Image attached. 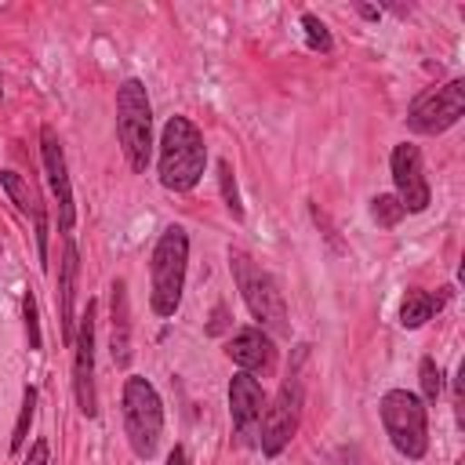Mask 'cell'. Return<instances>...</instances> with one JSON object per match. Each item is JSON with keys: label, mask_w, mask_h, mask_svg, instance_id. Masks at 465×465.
<instances>
[{"label": "cell", "mask_w": 465, "mask_h": 465, "mask_svg": "<svg viewBox=\"0 0 465 465\" xmlns=\"http://www.w3.org/2000/svg\"><path fill=\"white\" fill-rule=\"evenodd\" d=\"M203 163H207V145L196 124L185 116H171L160 134V185L174 193H189L200 182Z\"/></svg>", "instance_id": "obj_1"}, {"label": "cell", "mask_w": 465, "mask_h": 465, "mask_svg": "<svg viewBox=\"0 0 465 465\" xmlns=\"http://www.w3.org/2000/svg\"><path fill=\"white\" fill-rule=\"evenodd\" d=\"M371 214H374V222H378L381 229H392V225H400V218H403L407 211H403V203H400L392 193H378V196L371 200Z\"/></svg>", "instance_id": "obj_18"}, {"label": "cell", "mask_w": 465, "mask_h": 465, "mask_svg": "<svg viewBox=\"0 0 465 465\" xmlns=\"http://www.w3.org/2000/svg\"><path fill=\"white\" fill-rule=\"evenodd\" d=\"M465 113V80H447L443 87H429L407 109V127L414 134H443Z\"/></svg>", "instance_id": "obj_8"}, {"label": "cell", "mask_w": 465, "mask_h": 465, "mask_svg": "<svg viewBox=\"0 0 465 465\" xmlns=\"http://www.w3.org/2000/svg\"><path fill=\"white\" fill-rule=\"evenodd\" d=\"M0 94H4V84H0Z\"/></svg>", "instance_id": "obj_27"}, {"label": "cell", "mask_w": 465, "mask_h": 465, "mask_svg": "<svg viewBox=\"0 0 465 465\" xmlns=\"http://www.w3.org/2000/svg\"><path fill=\"white\" fill-rule=\"evenodd\" d=\"M40 156H44V171H47V182H51V193H54V203H58V229L69 232L73 222H76L73 189H69V171H65L62 142H58V134L51 127H40Z\"/></svg>", "instance_id": "obj_12"}, {"label": "cell", "mask_w": 465, "mask_h": 465, "mask_svg": "<svg viewBox=\"0 0 465 465\" xmlns=\"http://www.w3.org/2000/svg\"><path fill=\"white\" fill-rule=\"evenodd\" d=\"M0 185H4V193L11 196V203L22 214H33V222H36V251H40V262H47V214H44L40 196L33 193V185L18 171H0Z\"/></svg>", "instance_id": "obj_14"}, {"label": "cell", "mask_w": 465, "mask_h": 465, "mask_svg": "<svg viewBox=\"0 0 465 465\" xmlns=\"http://www.w3.org/2000/svg\"><path fill=\"white\" fill-rule=\"evenodd\" d=\"M185 262H189V236L182 225H167L153 247L149 258V280H153V312L156 316H174L182 305V287H185Z\"/></svg>", "instance_id": "obj_3"}, {"label": "cell", "mask_w": 465, "mask_h": 465, "mask_svg": "<svg viewBox=\"0 0 465 465\" xmlns=\"http://www.w3.org/2000/svg\"><path fill=\"white\" fill-rule=\"evenodd\" d=\"M418 378H421V396H425L429 403H436V400H440L443 381H440V367H436V360H432V356H425V360H421Z\"/></svg>", "instance_id": "obj_22"}, {"label": "cell", "mask_w": 465, "mask_h": 465, "mask_svg": "<svg viewBox=\"0 0 465 465\" xmlns=\"http://www.w3.org/2000/svg\"><path fill=\"white\" fill-rule=\"evenodd\" d=\"M218 185H222V200H225L229 214L240 222V218H243V203H240V189H236V178H232L229 160H222V163H218Z\"/></svg>", "instance_id": "obj_20"}, {"label": "cell", "mask_w": 465, "mask_h": 465, "mask_svg": "<svg viewBox=\"0 0 465 465\" xmlns=\"http://www.w3.org/2000/svg\"><path fill=\"white\" fill-rule=\"evenodd\" d=\"M298 418H302V378L298 371H291L272 400V407H265L262 414V429H258V447L265 458H276L298 432Z\"/></svg>", "instance_id": "obj_7"}, {"label": "cell", "mask_w": 465, "mask_h": 465, "mask_svg": "<svg viewBox=\"0 0 465 465\" xmlns=\"http://www.w3.org/2000/svg\"><path fill=\"white\" fill-rule=\"evenodd\" d=\"M341 465H371V458L360 447H341Z\"/></svg>", "instance_id": "obj_25"}, {"label": "cell", "mask_w": 465, "mask_h": 465, "mask_svg": "<svg viewBox=\"0 0 465 465\" xmlns=\"http://www.w3.org/2000/svg\"><path fill=\"white\" fill-rule=\"evenodd\" d=\"M436 309H440V298H436V294H429V291H421V287H411V291L403 294V302H400V323H403L407 331H414V327H421Z\"/></svg>", "instance_id": "obj_17"}, {"label": "cell", "mask_w": 465, "mask_h": 465, "mask_svg": "<svg viewBox=\"0 0 465 465\" xmlns=\"http://www.w3.org/2000/svg\"><path fill=\"white\" fill-rule=\"evenodd\" d=\"M22 309H25V331H29V349H40V320H36V298H33V291H25V298H22Z\"/></svg>", "instance_id": "obj_23"}, {"label": "cell", "mask_w": 465, "mask_h": 465, "mask_svg": "<svg viewBox=\"0 0 465 465\" xmlns=\"http://www.w3.org/2000/svg\"><path fill=\"white\" fill-rule=\"evenodd\" d=\"M302 25H305V40H309V47H312V51H331V47H334V44H331L327 25H323L312 11H305V15H302Z\"/></svg>", "instance_id": "obj_21"}, {"label": "cell", "mask_w": 465, "mask_h": 465, "mask_svg": "<svg viewBox=\"0 0 465 465\" xmlns=\"http://www.w3.org/2000/svg\"><path fill=\"white\" fill-rule=\"evenodd\" d=\"M109 352L116 367L131 363V316H127V283H113V316H109Z\"/></svg>", "instance_id": "obj_16"}, {"label": "cell", "mask_w": 465, "mask_h": 465, "mask_svg": "<svg viewBox=\"0 0 465 465\" xmlns=\"http://www.w3.org/2000/svg\"><path fill=\"white\" fill-rule=\"evenodd\" d=\"M124 432L138 458L156 454L160 432H163V403H160L156 389L138 374H131L124 381Z\"/></svg>", "instance_id": "obj_6"}, {"label": "cell", "mask_w": 465, "mask_h": 465, "mask_svg": "<svg viewBox=\"0 0 465 465\" xmlns=\"http://www.w3.org/2000/svg\"><path fill=\"white\" fill-rule=\"evenodd\" d=\"M392 167V182H396V200L403 203L407 214H418L429 207V182H425V167H421V153L411 142H400L389 156Z\"/></svg>", "instance_id": "obj_10"}, {"label": "cell", "mask_w": 465, "mask_h": 465, "mask_svg": "<svg viewBox=\"0 0 465 465\" xmlns=\"http://www.w3.org/2000/svg\"><path fill=\"white\" fill-rule=\"evenodd\" d=\"M76 272H80V254L73 236L65 232L62 243V265H58V323H62V341L73 345V298H76Z\"/></svg>", "instance_id": "obj_15"}, {"label": "cell", "mask_w": 465, "mask_h": 465, "mask_svg": "<svg viewBox=\"0 0 465 465\" xmlns=\"http://www.w3.org/2000/svg\"><path fill=\"white\" fill-rule=\"evenodd\" d=\"M229 265H232L236 287H240V294H243L251 316H254L265 331H272V334H280V338H291V323H287V305H283L280 283H276L262 265H254V258H251L247 251H240V247L229 251Z\"/></svg>", "instance_id": "obj_2"}, {"label": "cell", "mask_w": 465, "mask_h": 465, "mask_svg": "<svg viewBox=\"0 0 465 465\" xmlns=\"http://www.w3.org/2000/svg\"><path fill=\"white\" fill-rule=\"evenodd\" d=\"M94 312H98V305L87 302V309L80 316V331L73 334V389H76V403L87 418L98 414V400H94Z\"/></svg>", "instance_id": "obj_9"}, {"label": "cell", "mask_w": 465, "mask_h": 465, "mask_svg": "<svg viewBox=\"0 0 465 465\" xmlns=\"http://www.w3.org/2000/svg\"><path fill=\"white\" fill-rule=\"evenodd\" d=\"M33 414H36V389L25 385V392H22V414H18L15 432H11V450H15V454L25 447V432H29V425H33Z\"/></svg>", "instance_id": "obj_19"}, {"label": "cell", "mask_w": 465, "mask_h": 465, "mask_svg": "<svg viewBox=\"0 0 465 465\" xmlns=\"http://www.w3.org/2000/svg\"><path fill=\"white\" fill-rule=\"evenodd\" d=\"M167 465H189V454H185V447H174V450L167 454Z\"/></svg>", "instance_id": "obj_26"}, {"label": "cell", "mask_w": 465, "mask_h": 465, "mask_svg": "<svg viewBox=\"0 0 465 465\" xmlns=\"http://www.w3.org/2000/svg\"><path fill=\"white\" fill-rule=\"evenodd\" d=\"M225 352H229L232 363H236L240 371H247V374L269 371L272 360H276V349H272V341H269V334H265L262 327H240V331L229 338V349H225Z\"/></svg>", "instance_id": "obj_13"}, {"label": "cell", "mask_w": 465, "mask_h": 465, "mask_svg": "<svg viewBox=\"0 0 465 465\" xmlns=\"http://www.w3.org/2000/svg\"><path fill=\"white\" fill-rule=\"evenodd\" d=\"M25 465H47V440H36V443L29 447Z\"/></svg>", "instance_id": "obj_24"}, {"label": "cell", "mask_w": 465, "mask_h": 465, "mask_svg": "<svg viewBox=\"0 0 465 465\" xmlns=\"http://www.w3.org/2000/svg\"><path fill=\"white\" fill-rule=\"evenodd\" d=\"M116 138L131 171H145L153 156V105L142 80H124L116 91Z\"/></svg>", "instance_id": "obj_4"}, {"label": "cell", "mask_w": 465, "mask_h": 465, "mask_svg": "<svg viewBox=\"0 0 465 465\" xmlns=\"http://www.w3.org/2000/svg\"><path fill=\"white\" fill-rule=\"evenodd\" d=\"M378 414H381V425H385V436L392 440V447L418 461L425 458L429 450V414H425V400L407 392V389H389L378 403Z\"/></svg>", "instance_id": "obj_5"}, {"label": "cell", "mask_w": 465, "mask_h": 465, "mask_svg": "<svg viewBox=\"0 0 465 465\" xmlns=\"http://www.w3.org/2000/svg\"><path fill=\"white\" fill-rule=\"evenodd\" d=\"M229 414H232V429L240 436V443H254L258 429H262V414H265V392L258 385L254 374L240 371L229 381Z\"/></svg>", "instance_id": "obj_11"}]
</instances>
